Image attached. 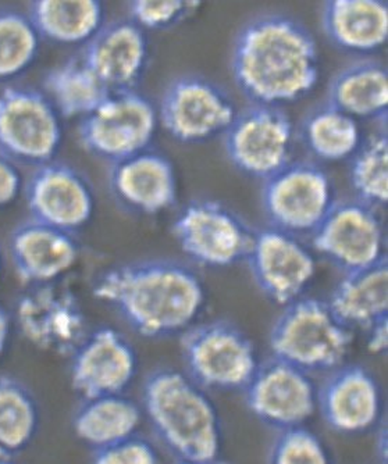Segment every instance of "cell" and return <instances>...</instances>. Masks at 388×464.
Instances as JSON below:
<instances>
[{
    "label": "cell",
    "instance_id": "obj_1",
    "mask_svg": "<svg viewBox=\"0 0 388 464\" xmlns=\"http://www.w3.org/2000/svg\"><path fill=\"white\" fill-rule=\"evenodd\" d=\"M92 291L134 333L148 340L186 333L207 304V289L197 271L170 259L114 266L99 276Z\"/></svg>",
    "mask_w": 388,
    "mask_h": 464
},
{
    "label": "cell",
    "instance_id": "obj_2",
    "mask_svg": "<svg viewBox=\"0 0 388 464\" xmlns=\"http://www.w3.org/2000/svg\"><path fill=\"white\" fill-rule=\"evenodd\" d=\"M231 70L237 87L252 103L276 108L294 103L319 81L316 41L290 15H259L237 35Z\"/></svg>",
    "mask_w": 388,
    "mask_h": 464
},
{
    "label": "cell",
    "instance_id": "obj_3",
    "mask_svg": "<svg viewBox=\"0 0 388 464\" xmlns=\"http://www.w3.org/2000/svg\"><path fill=\"white\" fill-rule=\"evenodd\" d=\"M142 411L177 461H210L221 450V423L207 390L186 372L153 370L142 385Z\"/></svg>",
    "mask_w": 388,
    "mask_h": 464
},
{
    "label": "cell",
    "instance_id": "obj_4",
    "mask_svg": "<svg viewBox=\"0 0 388 464\" xmlns=\"http://www.w3.org/2000/svg\"><path fill=\"white\" fill-rule=\"evenodd\" d=\"M354 333L325 301L299 298L284 307L269 334L273 357L308 372H332L345 363Z\"/></svg>",
    "mask_w": 388,
    "mask_h": 464
},
{
    "label": "cell",
    "instance_id": "obj_5",
    "mask_svg": "<svg viewBox=\"0 0 388 464\" xmlns=\"http://www.w3.org/2000/svg\"><path fill=\"white\" fill-rule=\"evenodd\" d=\"M179 352L186 374L220 392L244 391L260 362L254 341L228 320L192 325L179 335Z\"/></svg>",
    "mask_w": 388,
    "mask_h": 464
},
{
    "label": "cell",
    "instance_id": "obj_6",
    "mask_svg": "<svg viewBox=\"0 0 388 464\" xmlns=\"http://www.w3.org/2000/svg\"><path fill=\"white\" fill-rule=\"evenodd\" d=\"M335 202L329 174L312 161H290L262 188L269 227L296 238L311 237Z\"/></svg>",
    "mask_w": 388,
    "mask_h": 464
},
{
    "label": "cell",
    "instance_id": "obj_7",
    "mask_svg": "<svg viewBox=\"0 0 388 464\" xmlns=\"http://www.w3.org/2000/svg\"><path fill=\"white\" fill-rule=\"evenodd\" d=\"M223 135L228 160L251 179L267 181L293 161V121L276 106L249 104Z\"/></svg>",
    "mask_w": 388,
    "mask_h": 464
},
{
    "label": "cell",
    "instance_id": "obj_8",
    "mask_svg": "<svg viewBox=\"0 0 388 464\" xmlns=\"http://www.w3.org/2000/svg\"><path fill=\"white\" fill-rule=\"evenodd\" d=\"M187 256L203 267L224 268L245 260L254 231L237 213L218 200L189 203L171 227Z\"/></svg>",
    "mask_w": 388,
    "mask_h": 464
},
{
    "label": "cell",
    "instance_id": "obj_9",
    "mask_svg": "<svg viewBox=\"0 0 388 464\" xmlns=\"http://www.w3.org/2000/svg\"><path fill=\"white\" fill-rule=\"evenodd\" d=\"M158 120V111L147 96L132 90L113 92L81 119L78 138L96 158L117 163L148 150Z\"/></svg>",
    "mask_w": 388,
    "mask_h": 464
},
{
    "label": "cell",
    "instance_id": "obj_10",
    "mask_svg": "<svg viewBox=\"0 0 388 464\" xmlns=\"http://www.w3.org/2000/svg\"><path fill=\"white\" fill-rule=\"evenodd\" d=\"M309 238L315 252L344 276L387 259L382 218L376 208L358 199L333 203Z\"/></svg>",
    "mask_w": 388,
    "mask_h": 464
},
{
    "label": "cell",
    "instance_id": "obj_11",
    "mask_svg": "<svg viewBox=\"0 0 388 464\" xmlns=\"http://www.w3.org/2000/svg\"><path fill=\"white\" fill-rule=\"evenodd\" d=\"M62 117L45 93L9 87L0 92V153L36 166L53 160L62 145Z\"/></svg>",
    "mask_w": 388,
    "mask_h": 464
},
{
    "label": "cell",
    "instance_id": "obj_12",
    "mask_svg": "<svg viewBox=\"0 0 388 464\" xmlns=\"http://www.w3.org/2000/svg\"><path fill=\"white\" fill-rule=\"evenodd\" d=\"M15 323L31 345L60 356H70L90 333L80 301L59 281L28 286L17 299Z\"/></svg>",
    "mask_w": 388,
    "mask_h": 464
},
{
    "label": "cell",
    "instance_id": "obj_13",
    "mask_svg": "<svg viewBox=\"0 0 388 464\" xmlns=\"http://www.w3.org/2000/svg\"><path fill=\"white\" fill-rule=\"evenodd\" d=\"M237 113L233 98L218 83L186 75L166 88L158 117L173 140L200 143L224 134Z\"/></svg>",
    "mask_w": 388,
    "mask_h": 464
},
{
    "label": "cell",
    "instance_id": "obj_14",
    "mask_svg": "<svg viewBox=\"0 0 388 464\" xmlns=\"http://www.w3.org/2000/svg\"><path fill=\"white\" fill-rule=\"evenodd\" d=\"M242 392L248 411L277 431L305 426L317 411V387L311 374L277 357L259 362Z\"/></svg>",
    "mask_w": 388,
    "mask_h": 464
},
{
    "label": "cell",
    "instance_id": "obj_15",
    "mask_svg": "<svg viewBox=\"0 0 388 464\" xmlns=\"http://www.w3.org/2000/svg\"><path fill=\"white\" fill-rule=\"evenodd\" d=\"M245 262L260 292L284 307L302 298L316 274L311 250L296 237L272 227L254 231Z\"/></svg>",
    "mask_w": 388,
    "mask_h": 464
},
{
    "label": "cell",
    "instance_id": "obj_16",
    "mask_svg": "<svg viewBox=\"0 0 388 464\" xmlns=\"http://www.w3.org/2000/svg\"><path fill=\"white\" fill-rule=\"evenodd\" d=\"M69 357L70 384L81 399L126 393L138 372L134 345L108 325L90 331Z\"/></svg>",
    "mask_w": 388,
    "mask_h": 464
},
{
    "label": "cell",
    "instance_id": "obj_17",
    "mask_svg": "<svg viewBox=\"0 0 388 464\" xmlns=\"http://www.w3.org/2000/svg\"><path fill=\"white\" fill-rule=\"evenodd\" d=\"M31 218L62 231L73 232L90 223L95 210L92 187L66 163L38 166L25 187Z\"/></svg>",
    "mask_w": 388,
    "mask_h": 464
},
{
    "label": "cell",
    "instance_id": "obj_18",
    "mask_svg": "<svg viewBox=\"0 0 388 464\" xmlns=\"http://www.w3.org/2000/svg\"><path fill=\"white\" fill-rule=\"evenodd\" d=\"M317 411L332 431L364 434L373 430L382 417V388L366 367L341 364L317 388Z\"/></svg>",
    "mask_w": 388,
    "mask_h": 464
},
{
    "label": "cell",
    "instance_id": "obj_19",
    "mask_svg": "<svg viewBox=\"0 0 388 464\" xmlns=\"http://www.w3.org/2000/svg\"><path fill=\"white\" fill-rule=\"evenodd\" d=\"M10 260L17 277L28 286L56 283L80 257L70 232L30 220L18 224L9 239Z\"/></svg>",
    "mask_w": 388,
    "mask_h": 464
},
{
    "label": "cell",
    "instance_id": "obj_20",
    "mask_svg": "<svg viewBox=\"0 0 388 464\" xmlns=\"http://www.w3.org/2000/svg\"><path fill=\"white\" fill-rule=\"evenodd\" d=\"M81 59L112 92L131 91L144 74L150 44L134 21H112L87 42Z\"/></svg>",
    "mask_w": 388,
    "mask_h": 464
},
{
    "label": "cell",
    "instance_id": "obj_21",
    "mask_svg": "<svg viewBox=\"0 0 388 464\" xmlns=\"http://www.w3.org/2000/svg\"><path fill=\"white\" fill-rule=\"evenodd\" d=\"M111 187L121 205L147 216L173 208L179 192L173 163L148 150L114 163Z\"/></svg>",
    "mask_w": 388,
    "mask_h": 464
},
{
    "label": "cell",
    "instance_id": "obj_22",
    "mask_svg": "<svg viewBox=\"0 0 388 464\" xmlns=\"http://www.w3.org/2000/svg\"><path fill=\"white\" fill-rule=\"evenodd\" d=\"M322 25L341 51H377L388 39V5L380 0H330L323 6Z\"/></svg>",
    "mask_w": 388,
    "mask_h": 464
},
{
    "label": "cell",
    "instance_id": "obj_23",
    "mask_svg": "<svg viewBox=\"0 0 388 464\" xmlns=\"http://www.w3.org/2000/svg\"><path fill=\"white\" fill-rule=\"evenodd\" d=\"M335 319L350 331L366 333L388 319V262L346 274L327 301Z\"/></svg>",
    "mask_w": 388,
    "mask_h": 464
},
{
    "label": "cell",
    "instance_id": "obj_24",
    "mask_svg": "<svg viewBox=\"0 0 388 464\" xmlns=\"http://www.w3.org/2000/svg\"><path fill=\"white\" fill-rule=\"evenodd\" d=\"M144 411L124 395L82 399L72 416V430L91 450H101L137 434Z\"/></svg>",
    "mask_w": 388,
    "mask_h": 464
},
{
    "label": "cell",
    "instance_id": "obj_25",
    "mask_svg": "<svg viewBox=\"0 0 388 464\" xmlns=\"http://www.w3.org/2000/svg\"><path fill=\"white\" fill-rule=\"evenodd\" d=\"M327 103L355 120L387 116V69L373 60L345 67L333 78Z\"/></svg>",
    "mask_w": 388,
    "mask_h": 464
},
{
    "label": "cell",
    "instance_id": "obj_26",
    "mask_svg": "<svg viewBox=\"0 0 388 464\" xmlns=\"http://www.w3.org/2000/svg\"><path fill=\"white\" fill-rule=\"evenodd\" d=\"M105 10L96 0H38L30 18L41 38L63 45L87 44L103 25Z\"/></svg>",
    "mask_w": 388,
    "mask_h": 464
},
{
    "label": "cell",
    "instance_id": "obj_27",
    "mask_svg": "<svg viewBox=\"0 0 388 464\" xmlns=\"http://www.w3.org/2000/svg\"><path fill=\"white\" fill-rule=\"evenodd\" d=\"M44 87L62 119H84L113 93L81 57L54 67L46 74Z\"/></svg>",
    "mask_w": 388,
    "mask_h": 464
},
{
    "label": "cell",
    "instance_id": "obj_28",
    "mask_svg": "<svg viewBox=\"0 0 388 464\" xmlns=\"http://www.w3.org/2000/svg\"><path fill=\"white\" fill-rule=\"evenodd\" d=\"M41 411L27 384L0 374V456L15 459L24 452L38 434Z\"/></svg>",
    "mask_w": 388,
    "mask_h": 464
},
{
    "label": "cell",
    "instance_id": "obj_29",
    "mask_svg": "<svg viewBox=\"0 0 388 464\" xmlns=\"http://www.w3.org/2000/svg\"><path fill=\"white\" fill-rule=\"evenodd\" d=\"M302 140L312 155L325 161L351 159L362 143L356 120L329 103L315 109L305 119Z\"/></svg>",
    "mask_w": 388,
    "mask_h": 464
},
{
    "label": "cell",
    "instance_id": "obj_30",
    "mask_svg": "<svg viewBox=\"0 0 388 464\" xmlns=\"http://www.w3.org/2000/svg\"><path fill=\"white\" fill-rule=\"evenodd\" d=\"M350 179L358 200L379 208L388 200L387 135H372L362 140L351 158Z\"/></svg>",
    "mask_w": 388,
    "mask_h": 464
},
{
    "label": "cell",
    "instance_id": "obj_31",
    "mask_svg": "<svg viewBox=\"0 0 388 464\" xmlns=\"http://www.w3.org/2000/svg\"><path fill=\"white\" fill-rule=\"evenodd\" d=\"M39 46L41 36L28 15L0 12V81L23 74L35 62Z\"/></svg>",
    "mask_w": 388,
    "mask_h": 464
},
{
    "label": "cell",
    "instance_id": "obj_32",
    "mask_svg": "<svg viewBox=\"0 0 388 464\" xmlns=\"http://www.w3.org/2000/svg\"><path fill=\"white\" fill-rule=\"evenodd\" d=\"M267 464H332L322 440L308 427L281 430L270 445Z\"/></svg>",
    "mask_w": 388,
    "mask_h": 464
},
{
    "label": "cell",
    "instance_id": "obj_33",
    "mask_svg": "<svg viewBox=\"0 0 388 464\" xmlns=\"http://www.w3.org/2000/svg\"><path fill=\"white\" fill-rule=\"evenodd\" d=\"M199 6L200 2L135 0L129 5V13L131 21L142 30H165L173 27Z\"/></svg>",
    "mask_w": 388,
    "mask_h": 464
},
{
    "label": "cell",
    "instance_id": "obj_34",
    "mask_svg": "<svg viewBox=\"0 0 388 464\" xmlns=\"http://www.w3.org/2000/svg\"><path fill=\"white\" fill-rule=\"evenodd\" d=\"M91 464H160V455L150 440L135 434L92 450Z\"/></svg>",
    "mask_w": 388,
    "mask_h": 464
},
{
    "label": "cell",
    "instance_id": "obj_35",
    "mask_svg": "<svg viewBox=\"0 0 388 464\" xmlns=\"http://www.w3.org/2000/svg\"><path fill=\"white\" fill-rule=\"evenodd\" d=\"M23 187V177L15 161L0 153V208L15 202Z\"/></svg>",
    "mask_w": 388,
    "mask_h": 464
},
{
    "label": "cell",
    "instance_id": "obj_36",
    "mask_svg": "<svg viewBox=\"0 0 388 464\" xmlns=\"http://www.w3.org/2000/svg\"><path fill=\"white\" fill-rule=\"evenodd\" d=\"M366 346L369 352L383 354L388 348V319L374 324L366 331Z\"/></svg>",
    "mask_w": 388,
    "mask_h": 464
},
{
    "label": "cell",
    "instance_id": "obj_37",
    "mask_svg": "<svg viewBox=\"0 0 388 464\" xmlns=\"http://www.w3.org/2000/svg\"><path fill=\"white\" fill-rule=\"evenodd\" d=\"M10 330H12V319L4 304H0V356L9 343Z\"/></svg>",
    "mask_w": 388,
    "mask_h": 464
},
{
    "label": "cell",
    "instance_id": "obj_38",
    "mask_svg": "<svg viewBox=\"0 0 388 464\" xmlns=\"http://www.w3.org/2000/svg\"><path fill=\"white\" fill-rule=\"evenodd\" d=\"M176 464H226V463H223V461H220V460H218V459H216V460L199 461V463H195V461H177Z\"/></svg>",
    "mask_w": 388,
    "mask_h": 464
},
{
    "label": "cell",
    "instance_id": "obj_39",
    "mask_svg": "<svg viewBox=\"0 0 388 464\" xmlns=\"http://www.w3.org/2000/svg\"><path fill=\"white\" fill-rule=\"evenodd\" d=\"M0 464H15V459L0 456Z\"/></svg>",
    "mask_w": 388,
    "mask_h": 464
},
{
    "label": "cell",
    "instance_id": "obj_40",
    "mask_svg": "<svg viewBox=\"0 0 388 464\" xmlns=\"http://www.w3.org/2000/svg\"><path fill=\"white\" fill-rule=\"evenodd\" d=\"M2 266H4V259H2V252H0V273H2Z\"/></svg>",
    "mask_w": 388,
    "mask_h": 464
}]
</instances>
